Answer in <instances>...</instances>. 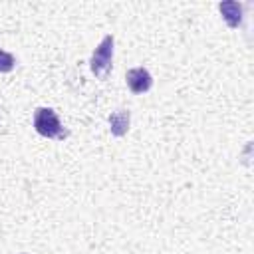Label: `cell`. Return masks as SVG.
<instances>
[{
  "label": "cell",
  "mask_w": 254,
  "mask_h": 254,
  "mask_svg": "<svg viewBox=\"0 0 254 254\" xmlns=\"http://www.w3.org/2000/svg\"><path fill=\"white\" fill-rule=\"evenodd\" d=\"M129 123H131V115L129 111L125 109H117L109 115V129H111V135L115 137H123L129 129Z\"/></svg>",
  "instance_id": "5"
},
{
  "label": "cell",
  "mask_w": 254,
  "mask_h": 254,
  "mask_svg": "<svg viewBox=\"0 0 254 254\" xmlns=\"http://www.w3.org/2000/svg\"><path fill=\"white\" fill-rule=\"evenodd\" d=\"M222 18L226 20V24L230 28H238L242 24V14H244V6L240 2H234V0H228V2H220L218 6Z\"/></svg>",
  "instance_id": "4"
},
{
  "label": "cell",
  "mask_w": 254,
  "mask_h": 254,
  "mask_svg": "<svg viewBox=\"0 0 254 254\" xmlns=\"http://www.w3.org/2000/svg\"><path fill=\"white\" fill-rule=\"evenodd\" d=\"M34 129L48 139H65L67 129H64L60 117L50 107H38L34 111Z\"/></svg>",
  "instance_id": "1"
},
{
  "label": "cell",
  "mask_w": 254,
  "mask_h": 254,
  "mask_svg": "<svg viewBox=\"0 0 254 254\" xmlns=\"http://www.w3.org/2000/svg\"><path fill=\"white\" fill-rule=\"evenodd\" d=\"M113 36L107 34L99 44L97 48L93 50L91 58H89V67L93 71V75H97L99 79H105L111 71V65H113Z\"/></svg>",
  "instance_id": "2"
},
{
  "label": "cell",
  "mask_w": 254,
  "mask_h": 254,
  "mask_svg": "<svg viewBox=\"0 0 254 254\" xmlns=\"http://www.w3.org/2000/svg\"><path fill=\"white\" fill-rule=\"evenodd\" d=\"M14 65H16V58H14L10 52L0 50V73H8V71H12Z\"/></svg>",
  "instance_id": "6"
},
{
  "label": "cell",
  "mask_w": 254,
  "mask_h": 254,
  "mask_svg": "<svg viewBox=\"0 0 254 254\" xmlns=\"http://www.w3.org/2000/svg\"><path fill=\"white\" fill-rule=\"evenodd\" d=\"M125 81H127V87L133 93H137V95L149 91L151 85H153V77H151V73L145 67H133V69H129L127 75H125Z\"/></svg>",
  "instance_id": "3"
}]
</instances>
